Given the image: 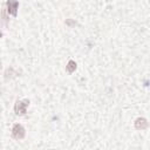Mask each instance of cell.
<instances>
[{
    "instance_id": "6da1fadb",
    "label": "cell",
    "mask_w": 150,
    "mask_h": 150,
    "mask_svg": "<svg viewBox=\"0 0 150 150\" xmlns=\"http://www.w3.org/2000/svg\"><path fill=\"white\" fill-rule=\"evenodd\" d=\"M12 134H13V137L16 138V139H21L23 136H25V129L22 128V125L20 124H15L12 129Z\"/></svg>"
},
{
    "instance_id": "5b68a950",
    "label": "cell",
    "mask_w": 150,
    "mask_h": 150,
    "mask_svg": "<svg viewBox=\"0 0 150 150\" xmlns=\"http://www.w3.org/2000/svg\"><path fill=\"white\" fill-rule=\"evenodd\" d=\"M75 69V63H74V61H69V63H68V70L69 71H73Z\"/></svg>"
},
{
    "instance_id": "3957f363",
    "label": "cell",
    "mask_w": 150,
    "mask_h": 150,
    "mask_svg": "<svg viewBox=\"0 0 150 150\" xmlns=\"http://www.w3.org/2000/svg\"><path fill=\"white\" fill-rule=\"evenodd\" d=\"M7 6H8V11H9V13H11V14H13V15H16L18 1H16V0H8Z\"/></svg>"
},
{
    "instance_id": "8992f818",
    "label": "cell",
    "mask_w": 150,
    "mask_h": 150,
    "mask_svg": "<svg viewBox=\"0 0 150 150\" xmlns=\"http://www.w3.org/2000/svg\"><path fill=\"white\" fill-rule=\"evenodd\" d=\"M0 36H1V32H0Z\"/></svg>"
},
{
    "instance_id": "7a4b0ae2",
    "label": "cell",
    "mask_w": 150,
    "mask_h": 150,
    "mask_svg": "<svg viewBox=\"0 0 150 150\" xmlns=\"http://www.w3.org/2000/svg\"><path fill=\"white\" fill-rule=\"evenodd\" d=\"M28 101H25V102H16V104H15V111H16V114H20V115H22V114H25L26 112V107L28 105Z\"/></svg>"
},
{
    "instance_id": "277c9868",
    "label": "cell",
    "mask_w": 150,
    "mask_h": 150,
    "mask_svg": "<svg viewBox=\"0 0 150 150\" xmlns=\"http://www.w3.org/2000/svg\"><path fill=\"white\" fill-rule=\"evenodd\" d=\"M146 125H148V123L144 118H138L136 121V128L137 129H144V128H146Z\"/></svg>"
}]
</instances>
